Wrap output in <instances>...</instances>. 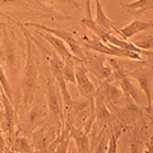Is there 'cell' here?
I'll return each instance as SVG.
<instances>
[{"label": "cell", "mask_w": 153, "mask_h": 153, "mask_svg": "<svg viewBox=\"0 0 153 153\" xmlns=\"http://www.w3.org/2000/svg\"><path fill=\"white\" fill-rule=\"evenodd\" d=\"M23 35L26 36V47H27V59L23 71L21 88H22V107L30 110L33 106L36 96L40 89V68L37 61V52L35 50V42L32 41L31 35L25 26H22Z\"/></svg>", "instance_id": "6da1fadb"}, {"label": "cell", "mask_w": 153, "mask_h": 153, "mask_svg": "<svg viewBox=\"0 0 153 153\" xmlns=\"http://www.w3.org/2000/svg\"><path fill=\"white\" fill-rule=\"evenodd\" d=\"M46 106L49 110V121L56 124L57 126L63 129L64 125V105L61 98L60 89L57 87L54 76L47 71L46 80Z\"/></svg>", "instance_id": "7a4b0ae2"}, {"label": "cell", "mask_w": 153, "mask_h": 153, "mask_svg": "<svg viewBox=\"0 0 153 153\" xmlns=\"http://www.w3.org/2000/svg\"><path fill=\"white\" fill-rule=\"evenodd\" d=\"M80 45L83 46V49L85 50H91L94 52L102 55H107V56H114V57H119V59H129V60H137V61H142V55L138 52H133L129 50H123L119 49L116 46H112L110 44H103L102 41H100L97 37H92L89 38L87 36H84L82 38H79Z\"/></svg>", "instance_id": "3957f363"}, {"label": "cell", "mask_w": 153, "mask_h": 153, "mask_svg": "<svg viewBox=\"0 0 153 153\" xmlns=\"http://www.w3.org/2000/svg\"><path fill=\"white\" fill-rule=\"evenodd\" d=\"M7 26L3 28V38L1 44H0V59L5 63L9 73L12 75H16L19 68L18 47L16 37H14V30L13 28L9 30Z\"/></svg>", "instance_id": "277c9868"}, {"label": "cell", "mask_w": 153, "mask_h": 153, "mask_svg": "<svg viewBox=\"0 0 153 153\" xmlns=\"http://www.w3.org/2000/svg\"><path fill=\"white\" fill-rule=\"evenodd\" d=\"M22 25L27 26V27L36 28V30L50 33V35L60 38L61 41H64L66 44V46H68V49L70 50L71 54L78 57L79 60H82V61L84 60L85 50L83 49V46L80 45L79 38L76 37L74 33H71V32L66 31V30H60V28H51V27H47V26H44V25H40V23H37V22H27V23H22Z\"/></svg>", "instance_id": "5b68a950"}, {"label": "cell", "mask_w": 153, "mask_h": 153, "mask_svg": "<svg viewBox=\"0 0 153 153\" xmlns=\"http://www.w3.org/2000/svg\"><path fill=\"white\" fill-rule=\"evenodd\" d=\"M83 64L85 66V69H87V71L93 74L101 82L102 80H107V82L112 83V69L110 66V64L107 63L106 55L98 54V52H94L91 50H85Z\"/></svg>", "instance_id": "8992f818"}, {"label": "cell", "mask_w": 153, "mask_h": 153, "mask_svg": "<svg viewBox=\"0 0 153 153\" xmlns=\"http://www.w3.org/2000/svg\"><path fill=\"white\" fill-rule=\"evenodd\" d=\"M60 133H61V128L51 121H47L45 125L36 129L32 133V138H31L35 152L44 153L54 143L56 138L60 135Z\"/></svg>", "instance_id": "52a82bcc"}, {"label": "cell", "mask_w": 153, "mask_h": 153, "mask_svg": "<svg viewBox=\"0 0 153 153\" xmlns=\"http://www.w3.org/2000/svg\"><path fill=\"white\" fill-rule=\"evenodd\" d=\"M129 76H131L138 82V85L142 92H144L146 97L148 100V106L144 107L146 112L152 116V68L151 65L144 66H135L134 69L126 73Z\"/></svg>", "instance_id": "ba28073f"}, {"label": "cell", "mask_w": 153, "mask_h": 153, "mask_svg": "<svg viewBox=\"0 0 153 153\" xmlns=\"http://www.w3.org/2000/svg\"><path fill=\"white\" fill-rule=\"evenodd\" d=\"M0 96H1V103H3V121L0 123L3 133L7 134L8 142L10 143L13 138L16 137V125H17V110L14 107L13 102L9 100L5 93L0 89Z\"/></svg>", "instance_id": "9c48e42d"}, {"label": "cell", "mask_w": 153, "mask_h": 153, "mask_svg": "<svg viewBox=\"0 0 153 153\" xmlns=\"http://www.w3.org/2000/svg\"><path fill=\"white\" fill-rule=\"evenodd\" d=\"M49 121V110L46 105H36L31 106L30 110H27V115L25 119V125L22 131L26 134H32L36 129L41 128L42 125Z\"/></svg>", "instance_id": "30bf717a"}, {"label": "cell", "mask_w": 153, "mask_h": 153, "mask_svg": "<svg viewBox=\"0 0 153 153\" xmlns=\"http://www.w3.org/2000/svg\"><path fill=\"white\" fill-rule=\"evenodd\" d=\"M96 93L101 96L111 111L123 101L124 96H125L117 84L107 82V80H102L100 87L96 88Z\"/></svg>", "instance_id": "8fae6325"}, {"label": "cell", "mask_w": 153, "mask_h": 153, "mask_svg": "<svg viewBox=\"0 0 153 153\" xmlns=\"http://www.w3.org/2000/svg\"><path fill=\"white\" fill-rule=\"evenodd\" d=\"M74 78L76 88L79 91V94L82 97H93L96 93V85L88 76V71L85 69L83 63L75 64L74 68Z\"/></svg>", "instance_id": "7c38bea8"}, {"label": "cell", "mask_w": 153, "mask_h": 153, "mask_svg": "<svg viewBox=\"0 0 153 153\" xmlns=\"http://www.w3.org/2000/svg\"><path fill=\"white\" fill-rule=\"evenodd\" d=\"M36 33H37L38 36H42L47 42H49L50 46L55 50V52L57 54V56H59L63 61H65V60H76V61H82V60H79L76 56H74L73 54H71L70 50L68 49V46H66V44H65L64 41H61L60 38H57V37H55V36H52V35H50V33L42 32V31H40V30H36ZM82 63H83V61H82Z\"/></svg>", "instance_id": "4fadbf2b"}, {"label": "cell", "mask_w": 153, "mask_h": 153, "mask_svg": "<svg viewBox=\"0 0 153 153\" xmlns=\"http://www.w3.org/2000/svg\"><path fill=\"white\" fill-rule=\"evenodd\" d=\"M147 30H152V22H143L140 19H135L125 27L117 28L116 33L120 35V38H123V40H128V38L134 37L137 33H140Z\"/></svg>", "instance_id": "5bb4252c"}, {"label": "cell", "mask_w": 153, "mask_h": 153, "mask_svg": "<svg viewBox=\"0 0 153 153\" xmlns=\"http://www.w3.org/2000/svg\"><path fill=\"white\" fill-rule=\"evenodd\" d=\"M9 152L12 153H35L31 138L27 135H17L9 143Z\"/></svg>", "instance_id": "9a60e30c"}, {"label": "cell", "mask_w": 153, "mask_h": 153, "mask_svg": "<svg viewBox=\"0 0 153 153\" xmlns=\"http://www.w3.org/2000/svg\"><path fill=\"white\" fill-rule=\"evenodd\" d=\"M94 1H96V14H94L93 22L97 26L103 28V30H106L110 33H111L112 31L117 32V27H115L114 22L106 16V13L103 12V8L101 5V1H100V0H94Z\"/></svg>", "instance_id": "2e32d148"}, {"label": "cell", "mask_w": 153, "mask_h": 153, "mask_svg": "<svg viewBox=\"0 0 153 153\" xmlns=\"http://www.w3.org/2000/svg\"><path fill=\"white\" fill-rule=\"evenodd\" d=\"M123 10L131 13L133 16H140L142 13L151 10L153 8V0H135L133 3H121Z\"/></svg>", "instance_id": "e0dca14e"}, {"label": "cell", "mask_w": 153, "mask_h": 153, "mask_svg": "<svg viewBox=\"0 0 153 153\" xmlns=\"http://www.w3.org/2000/svg\"><path fill=\"white\" fill-rule=\"evenodd\" d=\"M126 131L129 134V139H128V153H144V146L146 142L140 139L139 137H137L130 129H126Z\"/></svg>", "instance_id": "ac0fdd59"}, {"label": "cell", "mask_w": 153, "mask_h": 153, "mask_svg": "<svg viewBox=\"0 0 153 153\" xmlns=\"http://www.w3.org/2000/svg\"><path fill=\"white\" fill-rule=\"evenodd\" d=\"M0 85H1L0 89L5 93L7 97L13 102V91H12V87H10V84H9L8 78H7L5 70H4V68L1 65H0Z\"/></svg>", "instance_id": "d6986e66"}, {"label": "cell", "mask_w": 153, "mask_h": 153, "mask_svg": "<svg viewBox=\"0 0 153 153\" xmlns=\"http://www.w3.org/2000/svg\"><path fill=\"white\" fill-rule=\"evenodd\" d=\"M108 135H110V131H108V129L106 128V129H105V131L102 133L101 138H100L98 142L96 143L92 153H106L107 144H108Z\"/></svg>", "instance_id": "ffe728a7"}, {"label": "cell", "mask_w": 153, "mask_h": 153, "mask_svg": "<svg viewBox=\"0 0 153 153\" xmlns=\"http://www.w3.org/2000/svg\"><path fill=\"white\" fill-rule=\"evenodd\" d=\"M49 1L57 4V7L65 9V12H69L71 9L79 8V4H78V1H75V0H49Z\"/></svg>", "instance_id": "44dd1931"}, {"label": "cell", "mask_w": 153, "mask_h": 153, "mask_svg": "<svg viewBox=\"0 0 153 153\" xmlns=\"http://www.w3.org/2000/svg\"><path fill=\"white\" fill-rule=\"evenodd\" d=\"M152 41H153V38H152V36H149V37L144 38V40L134 41V42H131V44H133L134 46H137L138 49H140V50L152 51Z\"/></svg>", "instance_id": "7402d4cb"}, {"label": "cell", "mask_w": 153, "mask_h": 153, "mask_svg": "<svg viewBox=\"0 0 153 153\" xmlns=\"http://www.w3.org/2000/svg\"><path fill=\"white\" fill-rule=\"evenodd\" d=\"M110 131V130H108ZM117 139L119 138H116L114 135V134L110 133V135H108V144H107V151L106 153H117Z\"/></svg>", "instance_id": "603a6c76"}, {"label": "cell", "mask_w": 153, "mask_h": 153, "mask_svg": "<svg viewBox=\"0 0 153 153\" xmlns=\"http://www.w3.org/2000/svg\"><path fill=\"white\" fill-rule=\"evenodd\" d=\"M0 7L5 8V7H10V8H16V7H25V3L22 0H0Z\"/></svg>", "instance_id": "cb8c5ba5"}, {"label": "cell", "mask_w": 153, "mask_h": 153, "mask_svg": "<svg viewBox=\"0 0 153 153\" xmlns=\"http://www.w3.org/2000/svg\"><path fill=\"white\" fill-rule=\"evenodd\" d=\"M91 1H92V0H84V4H85V18H92V12H91Z\"/></svg>", "instance_id": "d4e9b609"}, {"label": "cell", "mask_w": 153, "mask_h": 153, "mask_svg": "<svg viewBox=\"0 0 153 153\" xmlns=\"http://www.w3.org/2000/svg\"><path fill=\"white\" fill-rule=\"evenodd\" d=\"M7 26V23H4V22H0V30H3L4 27Z\"/></svg>", "instance_id": "484cf974"}, {"label": "cell", "mask_w": 153, "mask_h": 153, "mask_svg": "<svg viewBox=\"0 0 153 153\" xmlns=\"http://www.w3.org/2000/svg\"><path fill=\"white\" fill-rule=\"evenodd\" d=\"M1 108H3V103H1V96H0V111H1Z\"/></svg>", "instance_id": "4316f807"}, {"label": "cell", "mask_w": 153, "mask_h": 153, "mask_svg": "<svg viewBox=\"0 0 153 153\" xmlns=\"http://www.w3.org/2000/svg\"><path fill=\"white\" fill-rule=\"evenodd\" d=\"M5 153H12V152H9V151H8V152H5Z\"/></svg>", "instance_id": "83f0119b"}]
</instances>
